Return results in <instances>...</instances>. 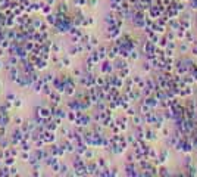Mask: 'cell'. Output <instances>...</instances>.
Here are the masks:
<instances>
[{"label":"cell","instance_id":"cell-1","mask_svg":"<svg viewBox=\"0 0 197 177\" xmlns=\"http://www.w3.org/2000/svg\"><path fill=\"white\" fill-rule=\"evenodd\" d=\"M34 65H35V69H46L47 68V61L46 59H43V58H38L37 61L34 62Z\"/></svg>","mask_w":197,"mask_h":177},{"label":"cell","instance_id":"cell-2","mask_svg":"<svg viewBox=\"0 0 197 177\" xmlns=\"http://www.w3.org/2000/svg\"><path fill=\"white\" fill-rule=\"evenodd\" d=\"M9 78L12 80V81H18V78H19V72H18V69L16 67H12V68L9 69Z\"/></svg>","mask_w":197,"mask_h":177},{"label":"cell","instance_id":"cell-3","mask_svg":"<svg viewBox=\"0 0 197 177\" xmlns=\"http://www.w3.org/2000/svg\"><path fill=\"white\" fill-rule=\"evenodd\" d=\"M66 12H68V6H66V2L63 0V2H61V3H59L56 14H66Z\"/></svg>","mask_w":197,"mask_h":177},{"label":"cell","instance_id":"cell-4","mask_svg":"<svg viewBox=\"0 0 197 177\" xmlns=\"http://www.w3.org/2000/svg\"><path fill=\"white\" fill-rule=\"evenodd\" d=\"M56 21H57V15H53V14L46 15V22H47L49 25H54Z\"/></svg>","mask_w":197,"mask_h":177},{"label":"cell","instance_id":"cell-5","mask_svg":"<svg viewBox=\"0 0 197 177\" xmlns=\"http://www.w3.org/2000/svg\"><path fill=\"white\" fill-rule=\"evenodd\" d=\"M41 12H43L44 15L52 14V6H50V5H47V3H43V7H41Z\"/></svg>","mask_w":197,"mask_h":177},{"label":"cell","instance_id":"cell-6","mask_svg":"<svg viewBox=\"0 0 197 177\" xmlns=\"http://www.w3.org/2000/svg\"><path fill=\"white\" fill-rule=\"evenodd\" d=\"M50 152H52V155L59 157V146H57V145H52V143H50Z\"/></svg>","mask_w":197,"mask_h":177},{"label":"cell","instance_id":"cell-7","mask_svg":"<svg viewBox=\"0 0 197 177\" xmlns=\"http://www.w3.org/2000/svg\"><path fill=\"white\" fill-rule=\"evenodd\" d=\"M9 145H10V143H9V140L3 139V137L0 139V149H7V148H9Z\"/></svg>","mask_w":197,"mask_h":177},{"label":"cell","instance_id":"cell-8","mask_svg":"<svg viewBox=\"0 0 197 177\" xmlns=\"http://www.w3.org/2000/svg\"><path fill=\"white\" fill-rule=\"evenodd\" d=\"M21 145H22V150H30L31 149V143L30 142H27V140H25V139H22V142H21Z\"/></svg>","mask_w":197,"mask_h":177},{"label":"cell","instance_id":"cell-9","mask_svg":"<svg viewBox=\"0 0 197 177\" xmlns=\"http://www.w3.org/2000/svg\"><path fill=\"white\" fill-rule=\"evenodd\" d=\"M52 53H61V44L59 43H54L52 44Z\"/></svg>","mask_w":197,"mask_h":177},{"label":"cell","instance_id":"cell-10","mask_svg":"<svg viewBox=\"0 0 197 177\" xmlns=\"http://www.w3.org/2000/svg\"><path fill=\"white\" fill-rule=\"evenodd\" d=\"M14 164H15V157H7L5 159V165H7V167H12Z\"/></svg>","mask_w":197,"mask_h":177},{"label":"cell","instance_id":"cell-11","mask_svg":"<svg viewBox=\"0 0 197 177\" xmlns=\"http://www.w3.org/2000/svg\"><path fill=\"white\" fill-rule=\"evenodd\" d=\"M33 25H34L37 30H40V27L43 25V21L38 19V18H35V19H33Z\"/></svg>","mask_w":197,"mask_h":177},{"label":"cell","instance_id":"cell-12","mask_svg":"<svg viewBox=\"0 0 197 177\" xmlns=\"http://www.w3.org/2000/svg\"><path fill=\"white\" fill-rule=\"evenodd\" d=\"M53 78H54V77L52 74H46V75H44V78H43V81L47 83V84H50V83L53 81Z\"/></svg>","mask_w":197,"mask_h":177},{"label":"cell","instance_id":"cell-13","mask_svg":"<svg viewBox=\"0 0 197 177\" xmlns=\"http://www.w3.org/2000/svg\"><path fill=\"white\" fill-rule=\"evenodd\" d=\"M61 174H66V173H68V167H66V165H65V164H61Z\"/></svg>","mask_w":197,"mask_h":177},{"label":"cell","instance_id":"cell-14","mask_svg":"<svg viewBox=\"0 0 197 177\" xmlns=\"http://www.w3.org/2000/svg\"><path fill=\"white\" fill-rule=\"evenodd\" d=\"M21 158H22L24 161H28V159H30V155L27 154V150H24V152L21 154Z\"/></svg>","mask_w":197,"mask_h":177},{"label":"cell","instance_id":"cell-15","mask_svg":"<svg viewBox=\"0 0 197 177\" xmlns=\"http://www.w3.org/2000/svg\"><path fill=\"white\" fill-rule=\"evenodd\" d=\"M9 149H10V154H12V157H18V150L15 149L14 146H10Z\"/></svg>","mask_w":197,"mask_h":177},{"label":"cell","instance_id":"cell-16","mask_svg":"<svg viewBox=\"0 0 197 177\" xmlns=\"http://www.w3.org/2000/svg\"><path fill=\"white\" fill-rule=\"evenodd\" d=\"M21 105H22V102H21L19 99H15V101H14V106H16V108H19Z\"/></svg>","mask_w":197,"mask_h":177},{"label":"cell","instance_id":"cell-17","mask_svg":"<svg viewBox=\"0 0 197 177\" xmlns=\"http://www.w3.org/2000/svg\"><path fill=\"white\" fill-rule=\"evenodd\" d=\"M15 174H18V168H15V167H10V176H15Z\"/></svg>","mask_w":197,"mask_h":177},{"label":"cell","instance_id":"cell-18","mask_svg":"<svg viewBox=\"0 0 197 177\" xmlns=\"http://www.w3.org/2000/svg\"><path fill=\"white\" fill-rule=\"evenodd\" d=\"M15 123L22 124V123H24V121H22V118H21V117H16V118H15Z\"/></svg>","mask_w":197,"mask_h":177},{"label":"cell","instance_id":"cell-19","mask_svg":"<svg viewBox=\"0 0 197 177\" xmlns=\"http://www.w3.org/2000/svg\"><path fill=\"white\" fill-rule=\"evenodd\" d=\"M74 75H78V77H82V75H81V69H75V71H74Z\"/></svg>","mask_w":197,"mask_h":177},{"label":"cell","instance_id":"cell-20","mask_svg":"<svg viewBox=\"0 0 197 177\" xmlns=\"http://www.w3.org/2000/svg\"><path fill=\"white\" fill-rule=\"evenodd\" d=\"M5 50H6V49H3L2 46H0V58H2V56H5Z\"/></svg>","mask_w":197,"mask_h":177},{"label":"cell","instance_id":"cell-21","mask_svg":"<svg viewBox=\"0 0 197 177\" xmlns=\"http://www.w3.org/2000/svg\"><path fill=\"white\" fill-rule=\"evenodd\" d=\"M3 65H5V64H3V62H2V61H0V69H2V68H3Z\"/></svg>","mask_w":197,"mask_h":177}]
</instances>
